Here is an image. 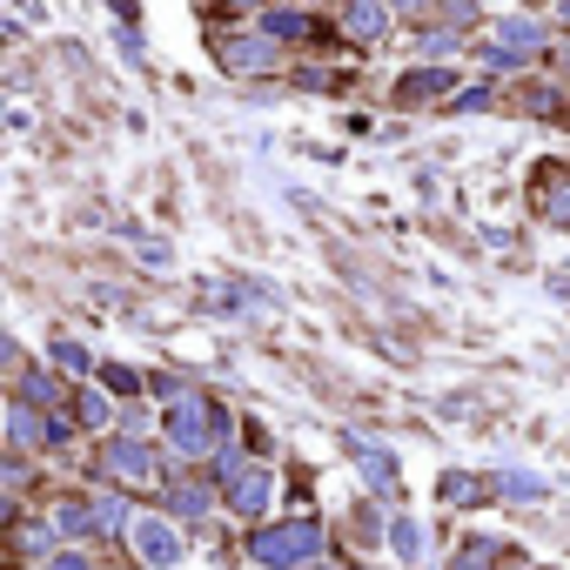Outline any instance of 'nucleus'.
Masks as SVG:
<instances>
[{
    "label": "nucleus",
    "instance_id": "1",
    "mask_svg": "<svg viewBox=\"0 0 570 570\" xmlns=\"http://www.w3.org/2000/svg\"><path fill=\"white\" fill-rule=\"evenodd\" d=\"M322 550H329V537H322V523H309V517L262 523L255 544H249V557L269 563V570H309V563H322Z\"/></svg>",
    "mask_w": 570,
    "mask_h": 570
},
{
    "label": "nucleus",
    "instance_id": "2",
    "mask_svg": "<svg viewBox=\"0 0 570 570\" xmlns=\"http://www.w3.org/2000/svg\"><path fill=\"white\" fill-rule=\"evenodd\" d=\"M221 436H228V409H221L215 396L188 390L181 403H168V449H175V456H188V464H195V456H215Z\"/></svg>",
    "mask_w": 570,
    "mask_h": 570
},
{
    "label": "nucleus",
    "instance_id": "3",
    "mask_svg": "<svg viewBox=\"0 0 570 570\" xmlns=\"http://www.w3.org/2000/svg\"><path fill=\"white\" fill-rule=\"evenodd\" d=\"M128 544H135V557H141L148 570H181V557H188L181 530L162 523V517H135V523H128Z\"/></svg>",
    "mask_w": 570,
    "mask_h": 570
},
{
    "label": "nucleus",
    "instance_id": "4",
    "mask_svg": "<svg viewBox=\"0 0 570 570\" xmlns=\"http://www.w3.org/2000/svg\"><path fill=\"white\" fill-rule=\"evenodd\" d=\"M101 464H107V477H122V483H162V456L148 449L141 436H107Z\"/></svg>",
    "mask_w": 570,
    "mask_h": 570
},
{
    "label": "nucleus",
    "instance_id": "5",
    "mask_svg": "<svg viewBox=\"0 0 570 570\" xmlns=\"http://www.w3.org/2000/svg\"><path fill=\"white\" fill-rule=\"evenodd\" d=\"M215 61H221L228 74H269L282 54H276L269 34H236V41H215Z\"/></svg>",
    "mask_w": 570,
    "mask_h": 570
},
{
    "label": "nucleus",
    "instance_id": "6",
    "mask_svg": "<svg viewBox=\"0 0 570 570\" xmlns=\"http://www.w3.org/2000/svg\"><path fill=\"white\" fill-rule=\"evenodd\" d=\"M342 443H350V456H356V470L376 483V490H383V497H403V477H396V456L383 449V443H369V436H342Z\"/></svg>",
    "mask_w": 570,
    "mask_h": 570
},
{
    "label": "nucleus",
    "instance_id": "7",
    "mask_svg": "<svg viewBox=\"0 0 570 570\" xmlns=\"http://www.w3.org/2000/svg\"><path fill=\"white\" fill-rule=\"evenodd\" d=\"M342 27H350V41H383L390 34V0H350Z\"/></svg>",
    "mask_w": 570,
    "mask_h": 570
},
{
    "label": "nucleus",
    "instance_id": "8",
    "mask_svg": "<svg viewBox=\"0 0 570 570\" xmlns=\"http://www.w3.org/2000/svg\"><path fill=\"white\" fill-rule=\"evenodd\" d=\"M262 34H269V41H309V34H322L309 14H295V8H269L262 14Z\"/></svg>",
    "mask_w": 570,
    "mask_h": 570
},
{
    "label": "nucleus",
    "instance_id": "9",
    "mask_svg": "<svg viewBox=\"0 0 570 570\" xmlns=\"http://www.w3.org/2000/svg\"><path fill=\"white\" fill-rule=\"evenodd\" d=\"M490 490H504V504H537V497H550V483L530 477V470H497V477H490Z\"/></svg>",
    "mask_w": 570,
    "mask_h": 570
},
{
    "label": "nucleus",
    "instance_id": "10",
    "mask_svg": "<svg viewBox=\"0 0 570 570\" xmlns=\"http://www.w3.org/2000/svg\"><path fill=\"white\" fill-rule=\"evenodd\" d=\"M497 48H510L517 61L544 48V21H497Z\"/></svg>",
    "mask_w": 570,
    "mask_h": 570
},
{
    "label": "nucleus",
    "instance_id": "11",
    "mask_svg": "<svg viewBox=\"0 0 570 570\" xmlns=\"http://www.w3.org/2000/svg\"><path fill=\"white\" fill-rule=\"evenodd\" d=\"M41 430H48V416L34 409V403H14V409H8V436H14V449H41Z\"/></svg>",
    "mask_w": 570,
    "mask_h": 570
},
{
    "label": "nucleus",
    "instance_id": "12",
    "mask_svg": "<svg viewBox=\"0 0 570 570\" xmlns=\"http://www.w3.org/2000/svg\"><path fill=\"white\" fill-rule=\"evenodd\" d=\"M88 504H94V530H107V537H128V523H135L128 497H114V490H101V497H88Z\"/></svg>",
    "mask_w": 570,
    "mask_h": 570
},
{
    "label": "nucleus",
    "instance_id": "13",
    "mask_svg": "<svg viewBox=\"0 0 570 570\" xmlns=\"http://www.w3.org/2000/svg\"><path fill=\"white\" fill-rule=\"evenodd\" d=\"M48 530H61V537H88V530H94V504H74V497H61V504L48 510Z\"/></svg>",
    "mask_w": 570,
    "mask_h": 570
},
{
    "label": "nucleus",
    "instance_id": "14",
    "mask_svg": "<svg viewBox=\"0 0 570 570\" xmlns=\"http://www.w3.org/2000/svg\"><path fill=\"white\" fill-rule=\"evenodd\" d=\"M443 88H449V67H416V74H403L396 94H403V101H436Z\"/></svg>",
    "mask_w": 570,
    "mask_h": 570
},
{
    "label": "nucleus",
    "instance_id": "15",
    "mask_svg": "<svg viewBox=\"0 0 570 570\" xmlns=\"http://www.w3.org/2000/svg\"><path fill=\"white\" fill-rule=\"evenodd\" d=\"M61 396H67V390L54 383L48 369H27V376H21V403H34V409H54Z\"/></svg>",
    "mask_w": 570,
    "mask_h": 570
},
{
    "label": "nucleus",
    "instance_id": "16",
    "mask_svg": "<svg viewBox=\"0 0 570 570\" xmlns=\"http://www.w3.org/2000/svg\"><path fill=\"white\" fill-rule=\"evenodd\" d=\"M390 544H396V550H403V557L416 563V557H423V550H430V530H423V523H416V517H390Z\"/></svg>",
    "mask_w": 570,
    "mask_h": 570
},
{
    "label": "nucleus",
    "instance_id": "17",
    "mask_svg": "<svg viewBox=\"0 0 570 570\" xmlns=\"http://www.w3.org/2000/svg\"><path fill=\"white\" fill-rule=\"evenodd\" d=\"M443 504H456V510L483 504V477H470V470H449V477H443Z\"/></svg>",
    "mask_w": 570,
    "mask_h": 570
},
{
    "label": "nucleus",
    "instance_id": "18",
    "mask_svg": "<svg viewBox=\"0 0 570 570\" xmlns=\"http://www.w3.org/2000/svg\"><path fill=\"white\" fill-rule=\"evenodd\" d=\"M168 510H175L181 523L208 517V490H202V483H175V490H168Z\"/></svg>",
    "mask_w": 570,
    "mask_h": 570
},
{
    "label": "nucleus",
    "instance_id": "19",
    "mask_svg": "<svg viewBox=\"0 0 570 570\" xmlns=\"http://www.w3.org/2000/svg\"><path fill=\"white\" fill-rule=\"evenodd\" d=\"M544 175H550V195H544L537 208H544V221L570 228V175H563V181H557V168H544Z\"/></svg>",
    "mask_w": 570,
    "mask_h": 570
},
{
    "label": "nucleus",
    "instance_id": "20",
    "mask_svg": "<svg viewBox=\"0 0 570 570\" xmlns=\"http://www.w3.org/2000/svg\"><path fill=\"white\" fill-rule=\"evenodd\" d=\"M101 383H107V396H135V390H141V376H135L128 363H101Z\"/></svg>",
    "mask_w": 570,
    "mask_h": 570
},
{
    "label": "nucleus",
    "instance_id": "21",
    "mask_svg": "<svg viewBox=\"0 0 570 570\" xmlns=\"http://www.w3.org/2000/svg\"><path fill=\"white\" fill-rule=\"evenodd\" d=\"M490 550H497V544H483V537H477V544L456 550V563H449V570H497V557H490Z\"/></svg>",
    "mask_w": 570,
    "mask_h": 570
},
{
    "label": "nucleus",
    "instance_id": "22",
    "mask_svg": "<svg viewBox=\"0 0 570 570\" xmlns=\"http://www.w3.org/2000/svg\"><path fill=\"white\" fill-rule=\"evenodd\" d=\"M48 356H54V363H61L67 376H81V369H88V350H81V342H67V335L54 342V350H48Z\"/></svg>",
    "mask_w": 570,
    "mask_h": 570
},
{
    "label": "nucleus",
    "instance_id": "23",
    "mask_svg": "<svg viewBox=\"0 0 570 570\" xmlns=\"http://www.w3.org/2000/svg\"><path fill=\"white\" fill-rule=\"evenodd\" d=\"M81 423H88V430H107V396H94V390L81 396Z\"/></svg>",
    "mask_w": 570,
    "mask_h": 570
},
{
    "label": "nucleus",
    "instance_id": "24",
    "mask_svg": "<svg viewBox=\"0 0 570 570\" xmlns=\"http://www.w3.org/2000/svg\"><path fill=\"white\" fill-rule=\"evenodd\" d=\"M449 48H456L449 27H430V34H423V54H449Z\"/></svg>",
    "mask_w": 570,
    "mask_h": 570
},
{
    "label": "nucleus",
    "instance_id": "25",
    "mask_svg": "<svg viewBox=\"0 0 570 570\" xmlns=\"http://www.w3.org/2000/svg\"><path fill=\"white\" fill-rule=\"evenodd\" d=\"M54 570H94V563H88L81 550H61V557H54Z\"/></svg>",
    "mask_w": 570,
    "mask_h": 570
},
{
    "label": "nucleus",
    "instance_id": "26",
    "mask_svg": "<svg viewBox=\"0 0 570 570\" xmlns=\"http://www.w3.org/2000/svg\"><path fill=\"white\" fill-rule=\"evenodd\" d=\"M0 523H14V497H0Z\"/></svg>",
    "mask_w": 570,
    "mask_h": 570
},
{
    "label": "nucleus",
    "instance_id": "27",
    "mask_svg": "<svg viewBox=\"0 0 570 570\" xmlns=\"http://www.w3.org/2000/svg\"><path fill=\"white\" fill-rule=\"evenodd\" d=\"M396 8H430V0H390V14H396Z\"/></svg>",
    "mask_w": 570,
    "mask_h": 570
}]
</instances>
